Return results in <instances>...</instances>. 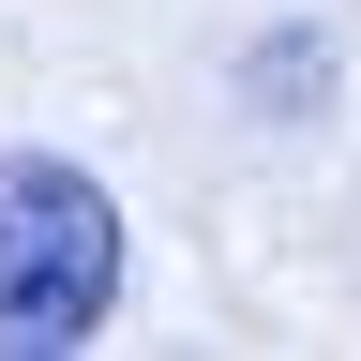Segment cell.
<instances>
[{"instance_id":"6da1fadb","label":"cell","mask_w":361,"mask_h":361,"mask_svg":"<svg viewBox=\"0 0 361 361\" xmlns=\"http://www.w3.org/2000/svg\"><path fill=\"white\" fill-rule=\"evenodd\" d=\"M121 316V196L61 151H0V346L61 361Z\"/></svg>"}]
</instances>
